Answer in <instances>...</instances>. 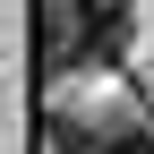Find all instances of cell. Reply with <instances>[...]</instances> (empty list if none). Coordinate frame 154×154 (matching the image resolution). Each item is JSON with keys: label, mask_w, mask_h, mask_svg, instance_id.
<instances>
[{"label": "cell", "mask_w": 154, "mask_h": 154, "mask_svg": "<svg viewBox=\"0 0 154 154\" xmlns=\"http://www.w3.org/2000/svg\"><path fill=\"white\" fill-rule=\"evenodd\" d=\"M43 51H51V69H103V60H120L128 51V9L120 0H60Z\"/></svg>", "instance_id": "cell-1"}, {"label": "cell", "mask_w": 154, "mask_h": 154, "mask_svg": "<svg viewBox=\"0 0 154 154\" xmlns=\"http://www.w3.org/2000/svg\"><path fill=\"white\" fill-rule=\"evenodd\" d=\"M111 154H154V137H146V128H128V137H111Z\"/></svg>", "instance_id": "cell-2"}]
</instances>
